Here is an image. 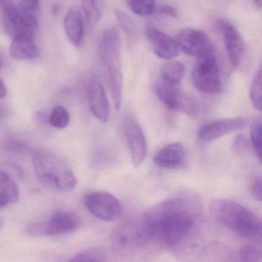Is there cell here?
<instances>
[{
    "mask_svg": "<svg viewBox=\"0 0 262 262\" xmlns=\"http://www.w3.org/2000/svg\"><path fill=\"white\" fill-rule=\"evenodd\" d=\"M87 97L92 113L100 122H108L110 116V103L105 89L100 82L92 80L87 85Z\"/></svg>",
    "mask_w": 262,
    "mask_h": 262,
    "instance_id": "cell-14",
    "label": "cell"
},
{
    "mask_svg": "<svg viewBox=\"0 0 262 262\" xmlns=\"http://www.w3.org/2000/svg\"><path fill=\"white\" fill-rule=\"evenodd\" d=\"M185 159L186 152L185 147L180 142H173L156 153L154 162L160 168L176 169L183 165Z\"/></svg>",
    "mask_w": 262,
    "mask_h": 262,
    "instance_id": "cell-17",
    "label": "cell"
},
{
    "mask_svg": "<svg viewBox=\"0 0 262 262\" xmlns=\"http://www.w3.org/2000/svg\"><path fill=\"white\" fill-rule=\"evenodd\" d=\"M254 5L257 7V8L260 9L262 5V0H253Z\"/></svg>",
    "mask_w": 262,
    "mask_h": 262,
    "instance_id": "cell-36",
    "label": "cell"
},
{
    "mask_svg": "<svg viewBox=\"0 0 262 262\" xmlns=\"http://www.w3.org/2000/svg\"><path fill=\"white\" fill-rule=\"evenodd\" d=\"M261 119L257 118L251 127V141L254 151L259 160H261Z\"/></svg>",
    "mask_w": 262,
    "mask_h": 262,
    "instance_id": "cell-28",
    "label": "cell"
},
{
    "mask_svg": "<svg viewBox=\"0 0 262 262\" xmlns=\"http://www.w3.org/2000/svg\"><path fill=\"white\" fill-rule=\"evenodd\" d=\"M33 165L38 180L50 189L68 191L73 190L77 184L73 169L54 153L36 151L33 156Z\"/></svg>",
    "mask_w": 262,
    "mask_h": 262,
    "instance_id": "cell-4",
    "label": "cell"
},
{
    "mask_svg": "<svg viewBox=\"0 0 262 262\" xmlns=\"http://www.w3.org/2000/svg\"><path fill=\"white\" fill-rule=\"evenodd\" d=\"M147 40L156 56L165 60H171L179 54L177 42L158 29L148 27L145 30Z\"/></svg>",
    "mask_w": 262,
    "mask_h": 262,
    "instance_id": "cell-13",
    "label": "cell"
},
{
    "mask_svg": "<svg viewBox=\"0 0 262 262\" xmlns=\"http://www.w3.org/2000/svg\"><path fill=\"white\" fill-rule=\"evenodd\" d=\"M106 257V250L103 247L96 246L79 253L70 261H105Z\"/></svg>",
    "mask_w": 262,
    "mask_h": 262,
    "instance_id": "cell-22",
    "label": "cell"
},
{
    "mask_svg": "<svg viewBox=\"0 0 262 262\" xmlns=\"http://www.w3.org/2000/svg\"><path fill=\"white\" fill-rule=\"evenodd\" d=\"M0 196L14 203L19 199V188L15 181L6 173L0 171Z\"/></svg>",
    "mask_w": 262,
    "mask_h": 262,
    "instance_id": "cell-21",
    "label": "cell"
},
{
    "mask_svg": "<svg viewBox=\"0 0 262 262\" xmlns=\"http://www.w3.org/2000/svg\"><path fill=\"white\" fill-rule=\"evenodd\" d=\"M4 219H2V217H0V229L3 228V226H4Z\"/></svg>",
    "mask_w": 262,
    "mask_h": 262,
    "instance_id": "cell-37",
    "label": "cell"
},
{
    "mask_svg": "<svg viewBox=\"0 0 262 262\" xmlns=\"http://www.w3.org/2000/svg\"><path fill=\"white\" fill-rule=\"evenodd\" d=\"M48 236L59 235L76 231L80 225L79 216L71 211H57L46 222Z\"/></svg>",
    "mask_w": 262,
    "mask_h": 262,
    "instance_id": "cell-16",
    "label": "cell"
},
{
    "mask_svg": "<svg viewBox=\"0 0 262 262\" xmlns=\"http://www.w3.org/2000/svg\"><path fill=\"white\" fill-rule=\"evenodd\" d=\"M176 42L184 53L197 59L215 54L212 42L202 30L183 29L178 35Z\"/></svg>",
    "mask_w": 262,
    "mask_h": 262,
    "instance_id": "cell-9",
    "label": "cell"
},
{
    "mask_svg": "<svg viewBox=\"0 0 262 262\" xmlns=\"http://www.w3.org/2000/svg\"><path fill=\"white\" fill-rule=\"evenodd\" d=\"M39 0H20L19 10L24 12H29L36 10L39 6Z\"/></svg>",
    "mask_w": 262,
    "mask_h": 262,
    "instance_id": "cell-32",
    "label": "cell"
},
{
    "mask_svg": "<svg viewBox=\"0 0 262 262\" xmlns=\"http://www.w3.org/2000/svg\"><path fill=\"white\" fill-rule=\"evenodd\" d=\"M64 28L70 42L75 47H80L84 38L83 15L78 7H72L64 18Z\"/></svg>",
    "mask_w": 262,
    "mask_h": 262,
    "instance_id": "cell-18",
    "label": "cell"
},
{
    "mask_svg": "<svg viewBox=\"0 0 262 262\" xmlns=\"http://www.w3.org/2000/svg\"><path fill=\"white\" fill-rule=\"evenodd\" d=\"M156 94L166 106L174 111L194 117L200 113L199 100L192 96L182 93L179 85L168 83L161 79L156 86Z\"/></svg>",
    "mask_w": 262,
    "mask_h": 262,
    "instance_id": "cell-5",
    "label": "cell"
},
{
    "mask_svg": "<svg viewBox=\"0 0 262 262\" xmlns=\"http://www.w3.org/2000/svg\"><path fill=\"white\" fill-rule=\"evenodd\" d=\"M3 1H4V0H0V5L2 4Z\"/></svg>",
    "mask_w": 262,
    "mask_h": 262,
    "instance_id": "cell-39",
    "label": "cell"
},
{
    "mask_svg": "<svg viewBox=\"0 0 262 262\" xmlns=\"http://www.w3.org/2000/svg\"><path fill=\"white\" fill-rule=\"evenodd\" d=\"M261 70L259 69L253 79L250 88V97L256 110H261Z\"/></svg>",
    "mask_w": 262,
    "mask_h": 262,
    "instance_id": "cell-25",
    "label": "cell"
},
{
    "mask_svg": "<svg viewBox=\"0 0 262 262\" xmlns=\"http://www.w3.org/2000/svg\"><path fill=\"white\" fill-rule=\"evenodd\" d=\"M82 13L90 27H94L99 19V10L96 0H82Z\"/></svg>",
    "mask_w": 262,
    "mask_h": 262,
    "instance_id": "cell-27",
    "label": "cell"
},
{
    "mask_svg": "<svg viewBox=\"0 0 262 262\" xmlns=\"http://www.w3.org/2000/svg\"><path fill=\"white\" fill-rule=\"evenodd\" d=\"M261 184L262 180L260 176L254 178L251 184V193L257 200L261 201Z\"/></svg>",
    "mask_w": 262,
    "mask_h": 262,
    "instance_id": "cell-31",
    "label": "cell"
},
{
    "mask_svg": "<svg viewBox=\"0 0 262 262\" xmlns=\"http://www.w3.org/2000/svg\"><path fill=\"white\" fill-rule=\"evenodd\" d=\"M1 68H2V63H1V61H0V70H1Z\"/></svg>",
    "mask_w": 262,
    "mask_h": 262,
    "instance_id": "cell-38",
    "label": "cell"
},
{
    "mask_svg": "<svg viewBox=\"0 0 262 262\" xmlns=\"http://www.w3.org/2000/svg\"><path fill=\"white\" fill-rule=\"evenodd\" d=\"M70 113L62 106L54 107L49 116V122L56 128H64L70 123Z\"/></svg>",
    "mask_w": 262,
    "mask_h": 262,
    "instance_id": "cell-24",
    "label": "cell"
},
{
    "mask_svg": "<svg viewBox=\"0 0 262 262\" xmlns=\"http://www.w3.org/2000/svg\"><path fill=\"white\" fill-rule=\"evenodd\" d=\"M128 9L135 14L149 16L156 10V0H127Z\"/></svg>",
    "mask_w": 262,
    "mask_h": 262,
    "instance_id": "cell-23",
    "label": "cell"
},
{
    "mask_svg": "<svg viewBox=\"0 0 262 262\" xmlns=\"http://www.w3.org/2000/svg\"><path fill=\"white\" fill-rule=\"evenodd\" d=\"M7 94V89L4 81L0 79V99L5 97Z\"/></svg>",
    "mask_w": 262,
    "mask_h": 262,
    "instance_id": "cell-34",
    "label": "cell"
},
{
    "mask_svg": "<svg viewBox=\"0 0 262 262\" xmlns=\"http://www.w3.org/2000/svg\"><path fill=\"white\" fill-rule=\"evenodd\" d=\"M201 209L200 200L194 194H180L159 202L142 219L148 241L176 246L188 235Z\"/></svg>",
    "mask_w": 262,
    "mask_h": 262,
    "instance_id": "cell-1",
    "label": "cell"
},
{
    "mask_svg": "<svg viewBox=\"0 0 262 262\" xmlns=\"http://www.w3.org/2000/svg\"><path fill=\"white\" fill-rule=\"evenodd\" d=\"M185 73V66L180 62H168L161 70V79L168 83L179 85Z\"/></svg>",
    "mask_w": 262,
    "mask_h": 262,
    "instance_id": "cell-20",
    "label": "cell"
},
{
    "mask_svg": "<svg viewBox=\"0 0 262 262\" xmlns=\"http://www.w3.org/2000/svg\"><path fill=\"white\" fill-rule=\"evenodd\" d=\"M159 12L161 14L165 16H170V17L176 18L178 16L177 11L174 7L169 5H163L159 9Z\"/></svg>",
    "mask_w": 262,
    "mask_h": 262,
    "instance_id": "cell-33",
    "label": "cell"
},
{
    "mask_svg": "<svg viewBox=\"0 0 262 262\" xmlns=\"http://www.w3.org/2000/svg\"><path fill=\"white\" fill-rule=\"evenodd\" d=\"M1 6L4 27L12 37L23 35L35 37L39 23L31 13L19 10L12 0H4Z\"/></svg>",
    "mask_w": 262,
    "mask_h": 262,
    "instance_id": "cell-6",
    "label": "cell"
},
{
    "mask_svg": "<svg viewBox=\"0 0 262 262\" xmlns=\"http://www.w3.org/2000/svg\"><path fill=\"white\" fill-rule=\"evenodd\" d=\"M113 239L114 245L119 248H133L148 242L142 221L139 224L125 225L116 231Z\"/></svg>",
    "mask_w": 262,
    "mask_h": 262,
    "instance_id": "cell-15",
    "label": "cell"
},
{
    "mask_svg": "<svg viewBox=\"0 0 262 262\" xmlns=\"http://www.w3.org/2000/svg\"><path fill=\"white\" fill-rule=\"evenodd\" d=\"M233 151L237 155H243L248 151V142L246 138L243 136H238L234 139L233 143Z\"/></svg>",
    "mask_w": 262,
    "mask_h": 262,
    "instance_id": "cell-30",
    "label": "cell"
},
{
    "mask_svg": "<svg viewBox=\"0 0 262 262\" xmlns=\"http://www.w3.org/2000/svg\"><path fill=\"white\" fill-rule=\"evenodd\" d=\"M250 120L251 119L249 117L237 116L212 121L205 124L199 128L198 137L202 142L216 140L222 136L245 128L248 125Z\"/></svg>",
    "mask_w": 262,
    "mask_h": 262,
    "instance_id": "cell-11",
    "label": "cell"
},
{
    "mask_svg": "<svg viewBox=\"0 0 262 262\" xmlns=\"http://www.w3.org/2000/svg\"><path fill=\"white\" fill-rule=\"evenodd\" d=\"M84 204L87 209L98 219L105 222H116L124 214L120 201L108 191H93L85 196Z\"/></svg>",
    "mask_w": 262,
    "mask_h": 262,
    "instance_id": "cell-8",
    "label": "cell"
},
{
    "mask_svg": "<svg viewBox=\"0 0 262 262\" xmlns=\"http://www.w3.org/2000/svg\"><path fill=\"white\" fill-rule=\"evenodd\" d=\"M193 85L199 91L207 94H217L222 90L216 55H209L198 59V63L191 73Z\"/></svg>",
    "mask_w": 262,
    "mask_h": 262,
    "instance_id": "cell-7",
    "label": "cell"
},
{
    "mask_svg": "<svg viewBox=\"0 0 262 262\" xmlns=\"http://www.w3.org/2000/svg\"><path fill=\"white\" fill-rule=\"evenodd\" d=\"M210 211L214 219L244 238L261 243V222L251 210L227 199L211 201Z\"/></svg>",
    "mask_w": 262,
    "mask_h": 262,
    "instance_id": "cell-2",
    "label": "cell"
},
{
    "mask_svg": "<svg viewBox=\"0 0 262 262\" xmlns=\"http://www.w3.org/2000/svg\"><path fill=\"white\" fill-rule=\"evenodd\" d=\"M239 257L242 261L260 262L262 260L261 251L255 245H246L241 248Z\"/></svg>",
    "mask_w": 262,
    "mask_h": 262,
    "instance_id": "cell-29",
    "label": "cell"
},
{
    "mask_svg": "<svg viewBox=\"0 0 262 262\" xmlns=\"http://www.w3.org/2000/svg\"><path fill=\"white\" fill-rule=\"evenodd\" d=\"M98 54L105 70L113 105L119 110L123 93V75L120 58V44L116 29L104 30L98 42Z\"/></svg>",
    "mask_w": 262,
    "mask_h": 262,
    "instance_id": "cell-3",
    "label": "cell"
},
{
    "mask_svg": "<svg viewBox=\"0 0 262 262\" xmlns=\"http://www.w3.org/2000/svg\"><path fill=\"white\" fill-rule=\"evenodd\" d=\"M217 28L222 35L230 63L233 68H237L242 63L246 48L243 37L238 30L227 19L219 20Z\"/></svg>",
    "mask_w": 262,
    "mask_h": 262,
    "instance_id": "cell-10",
    "label": "cell"
},
{
    "mask_svg": "<svg viewBox=\"0 0 262 262\" xmlns=\"http://www.w3.org/2000/svg\"><path fill=\"white\" fill-rule=\"evenodd\" d=\"M125 136L133 165L140 166L146 159L148 144L146 138L139 124L128 121L125 125Z\"/></svg>",
    "mask_w": 262,
    "mask_h": 262,
    "instance_id": "cell-12",
    "label": "cell"
},
{
    "mask_svg": "<svg viewBox=\"0 0 262 262\" xmlns=\"http://www.w3.org/2000/svg\"><path fill=\"white\" fill-rule=\"evenodd\" d=\"M9 53L12 59L16 60L36 59L39 55V50L34 36L23 35L13 38Z\"/></svg>",
    "mask_w": 262,
    "mask_h": 262,
    "instance_id": "cell-19",
    "label": "cell"
},
{
    "mask_svg": "<svg viewBox=\"0 0 262 262\" xmlns=\"http://www.w3.org/2000/svg\"><path fill=\"white\" fill-rule=\"evenodd\" d=\"M116 16L118 24L126 36L129 38L135 37L136 35V26L131 16L122 10H116Z\"/></svg>",
    "mask_w": 262,
    "mask_h": 262,
    "instance_id": "cell-26",
    "label": "cell"
},
{
    "mask_svg": "<svg viewBox=\"0 0 262 262\" xmlns=\"http://www.w3.org/2000/svg\"><path fill=\"white\" fill-rule=\"evenodd\" d=\"M10 203H9L7 199H4L2 196H0V208H4V207L8 205Z\"/></svg>",
    "mask_w": 262,
    "mask_h": 262,
    "instance_id": "cell-35",
    "label": "cell"
}]
</instances>
